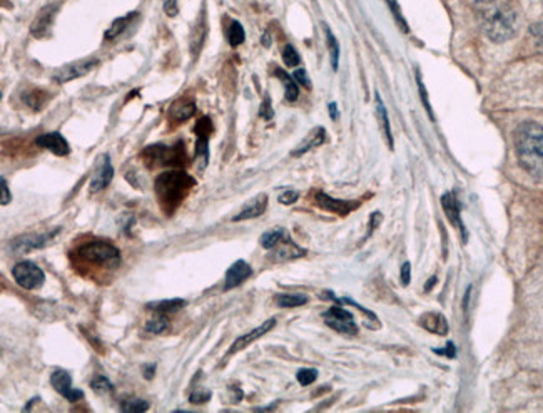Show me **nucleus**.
<instances>
[{
  "label": "nucleus",
  "instance_id": "obj_35",
  "mask_svg": "<svg viewBox=\"0 0 543 413\" xmlns=\"http://www.w3.org/2000/svg\"><path fill=\"white\" fill-rule=\"evenodd\" d=\"M282 61H285V64L288 67H296L301 62V57H299L298 51H296L291 44H288V46H285V49H282Z\"/></svg>",
  "mask_w": 543,
  "mask_h": 413
},
{
  "label": "nucleus",
  "instance_id": "obj_34",
  "mask_svg": "<svg viewBox=\"0 0 543 413\" xmlns=\"http://www.w3.org/2000/svg\"><path fill=\"white\" fill-rule=\"evenodd\" d=\"M326 32V39H327V47H330V54H331V64H333V69H338V62H339V44L333 32L330 30V27H325Z\"/></svg>",
  "mask_w": 543,
  "mask_h": 413
},
{
  "label": "nucleus",
  "instance_id": "obj_10",
  "mask_svg": "<svg viewBox=\"0 0 543 413\" xmlns=\"http://www.w3.org/2000/svg\"><path fill=\"white\" fill-rule=\"evenodd\" d=\"M99 64V59H85V61H79L75 62V64H70V66H65L62 67V69L59 70V73L54 74V80L59 84H65V82H70V80L74 79H79V78H84L85 74H89L91 70L94 69Z\"/></svg>",
  "mask_w": 543,
  "mask_h": 413
},
{
  "label": "nucleus",
  "instance_id": "obj_13",
  "mask_svg": "<svg viewBox=\"0 0 543 413\" xmlns=\"http://www.w3.org/2000/svg\"><path fill=\"white\" fill-rule=\"evenodd\" d=\"M35 144L42 149L51 151L56 156H67L70 152V146L67 139L61 132H46L35 139Z\"/></svg>",
  "mask_w": 543,
  "mask_h": 413
},
{
  "label": "nucleus",
  "instance_id": "obj_28",
  "mask_svg": "<svg viewBox=\"0 0 543 413\" xmlns=\"http://www.w3.org/2000/svg\"><path fill=\"white\" fill-rule=\"evenodd\" d=\"M276 303L280 308H296V307H303V304L308 303V296L306 295H277L276 296Z\"/></svg>",
  "mask_w": 543,
  "mask_h": 413
},
{
  "label": "nucleus",
  "instance_id": "obj_25",
  "mask_svg": "<svg viewBox=\"0 0 543 413\" xmlns=\"http://www.w3.org/2000/svg\"><path fill=\"white\" fill-rule=\"evenodd\" d=\"M134 17H137V12H131V13H127V16H124V17H118V19L112 22V25L109 27V29L106 30L104 37L107 40L118 37V35H120L125 29H127L129 24H131V20L134 19Z\"/></svg>",
  "mask_w": 543,
  "mask_h": 413
},
{
  "label": "nucleus",
  "instance_id": "obj_16",
  "mask_svg": "<svg viewBox=\"0 0 543 413\" xmlns=\"http://www.w3.org/2000/svg\"><path fill=\"white\" fill-rule=\"evenodd\" d=\"M275 325H276V318H271V320L264 321L261 326H258V328H254L253 331H249V333L239 336V338H237L235 343L231 345L230 355H235L237 352H241V350H244L246 347H248V345L254 343L256 340H259L263 335H266L268 331H271L273 328H275Z\"/></svg>",
  "mask_w": 543,
  "mask_h": 413
},
{
  "label": "nucleus",
  "instance_id": "obj_18",
  "mask_svg": "<svg viewBox=\"0 0 543 413\" xmlns=\"http://www.w3.org/2000/svg\"><path fill=\"white\" fill-rule=\"evenodd\" d=\"M266 208H268V195H259L256 196L254 199H251L249 203L241 209V213L232 218V221L237 223V221H246V219L258 218L261 216L264 211H266Z\"/></svg>",
  "mask_w": 543,
  "mask_h": 413
},
{
  "label": "nucleus",
  "instance_id": "obj_47",
  "mask_svg": "<svg viewBox=\"0 0 543 413\" xmlns=\"http://www.w3.org/2000/svg\"><path fill=\"white\" fill-rule=\"evenodd\" d=\"M156 375V363H149L144 366V376L147 380H152V376Z\"/></svg>",
  "mask_w": 543,
  "mask_h": 413
},
{
  "label": "nucleus",
  "instance_id": "obj_39",
  "mask_svg": "<svg viewBox=\"0 0 543 413\" xmlns=\"http://www.w3.org/2000/svg\"><path fill=\"white\" fill-rule=\"evenodd\" d=\"M259 116H261L263 119H273V116H275V112H273V107H271V99H269V96H266V99H264V102L261 104V111H259Z\"/></svg>",
  "mask_w": 543,
  "mask_h": 413
},
{
  "label": "nucleus",
  "instance_id": "obj_5",
  "mask_svg": "<svg viewBox=\"0 0 543 413\" xmlns=\"http://www.w3.org/2000/svg\"><path fill=\"white\" fill-rule=\"evenodd\" d=\"M142 158L146 159L149 168H152V166H181L184 161H186V156H184V142H179L177 146H147L146 149L142 151Z\"/></svg>",
  "mask_w": 543,
  "mask_h": 413
},
{
  "label": "nucleus",
  "instance_id": "obj_42",
  "mask_svg": "<svg viewBox=\"0 0 543 413\" xmlns=\"http://www.w3.org/2000/svg\"><path fill=\"white\" fill-rule=\"evenodd\" d=\"M387 2L389 4V8H392V11H393L394 17H397V20L399 22V24H401V29L405 30V32H406V30H408V27H406V22L403 20V17H401V11H399V8H398L397 2H394V0H387Z\"/></svg>",
  "mask_w": 543,
  "mask_h": 413
},
{
  "label": "nucleus",
  "instance_id": "obj_30",
  "mask_svg": "<svg viewBox=\"0 0 543 413\" xmlns=\"http://www.w3.org/2000/svg\"><path fill=\"white\" fill-rule=\"evenodd\" d=\"M285 230L282 228H275V230L271 231H266L264 235L261 236V246L264 249H273L276 248V245L280 243V241L285 238Z\"/></svg>",
  "mask_w": 543,
  "mask_h": 413
},
{
  "label": "nucleus",
  "instance_id": "obj_1",
  "mask_svg": "<svg viewBox=\"0 0 543 413\" xmlns=\"http://www.w3.org/2000/svg\"><path fill=\"white\" fill-rule=\"evenodd\" d=\"M515 147L522 168L535 178H543V125L527 121L515 131Z\"/></svg>",
  "mask_w": 543,
  "mask_h": 413
},
{
  "label": "nucleus",
  "instance_id": "obj_22",
  "mask_svg": "<svg viewBox=\"0 0 543 413\" xmlns=\"http://www.w3.org/2000/svg\"><path fill=\"white\" fill-rule=\"evenodd\" d=\"M304 254H306V251L298 248V246H296L291 240H285V246H280V249L276 251L275 256H273V259H275V261H286V259L301 258Z\"/></svg>",
  "mask_w": 543,
  "mask_h": 413
},
{
  "label": "nucleus",
  "instance_id": "obj_48",
  "mask_svg": "<svg viewBox=\"0 0 543 413\" xmlns=\"http://www.w3.org/2000/svg\"><path fill=\"white\" fill-rule=\"evenodd\" d=\"M327 111H330V118L333 119V121H336V119L339 118V114H338V106H336V102H331V104L327 106Z\"/></svg>",
  "mask_w": 543,
  "mask_h": 413
},
{
  "label": "nucleus",
  "instance_id": "obj_7",
  "mask_svg": "<svg viewBox=\"0 0 543 413\" xmlns=\"http://www.w3.org/2000/svg\"><path fill=\"white\" fill-rule=\"evenodd\" d=\"M323 320H325V323L330 326V328L338 331V333H343V335L358 333L356 321H354L351 313L347 312L344 308L331 307L330 309H326V312L323 313Z\"/></svg>",
  "mask_w": 543,
  "mask_h": 413
},
{
  "label": "nucleus",
  "instance_id": "obj_14",
  "mask_svg": "<svg viewBox=\"0 0 543 413\" xmlns=\"http://www.w3.org/2000/svg\"><path fill=\"white\" fill-rule=\"evenodd\" d=\"M253 275V268L251 264L246 261H236L235 264H231V268L226 271V278H224V290H232L236 286H239L244 283L248 278Z\"/></svg>",
  "mask_w": 543,
  "mask_h": 413
},
{
  "label": "nucleus",
  "instance_id": "obj_17",
  "mask_svg": "<svg viewBox=\"0 0 543 413\" xmlns=\"http://www.w3.org/2000/svg\"><path fill=\"white\" fill-rule=\"evenodd\" d=\"M112 178H114V168H112L109 154H104V158H102V163H101V168L96 171V174H94L91 184H89V190H91V192H99V191L106 190V187L111 184Z\"/></svg>",
  "mask_w": 543,
  "mask_h": 413
},
{
  "label": "nucleus",
  "instance_id": "obj_27",
  "mask_svg": "<svg viewBox=\"0 0 543 413\" xmlns=\"http://www.w3.org/2000/svg\"><path fill=\"white\" fill-rule=\"evenodd\" d=\"M276 75L281 79V82L285 84L286 99H288L289 102H294L299 96V89H298V85H296L294 78H291V75L286 74L282 69H276Z\"/></svg>",
  "mask_w": 543,
  "mask_h": 413
},
{
  "label": "nucleus",
  "instance_id": "obj_4",
  "mask_svg": "<svg viewBox=\"0 0 543 413\" xmlns=\"http://www.w3.org/2000/svg\"><path fill=\"white\" fill-rule=\"evenodd\" d=\"M75 256L80 261L94 266L116 269L120 266V251L107 241H91L75 249Z\"/></svg>",
  "mask_w": 543,
  "mask_h": 413
},
{
  "label": "nucleus",
  "instance_id": "obj_8",
  "mask_svg": "<svg viewBox=\"0 0 543 413\" xmlns=\"http://www.w3.org/2000/svg\"><path fill=\"white\" fill-rule=\"evenodd\" d=\"M194 132L197 134L196 141V159L199 161V169L204 171L209 164V132H211V119L203 118L197 121Z\"/></svg>",
  "mask_w": 543,
  "mask_h": 413
},
{
  "label": "nucleus",
  "instance_id": "obj_31",
  "mask_svg": "<svg viewBox=\"0 0 543 413\" xmlns=\"http://www.w3.org/2000/svg\"><path fill=\"white\" fill-rule=\"evenodd\" d=\"M244 39H246V32L244 29H242V25L239 22L232 20L230 29H227V40H230V46L231 47L241 46V44L244 42Z\"/></svg>",
  "mask_w": 543,
  "mask_h": 413
},
{
  "label": "nucleus",
  "instance_id": "obj_40",
  "mask_svg": "<svg viewBox=\"0 0 543 413\" xmlns=\"http://www.w3.org/2000/svg\"><path fill=\"white\" fill-rule=\"evenodd\" d=\"M298 197H299L298 191L288 190V191L281 192L280 195V203L281 204H293V203H296V201H298Z\"/></svg>",
  "mask_w": 543,
  "mask_h": 413
},
{
  "label": "nucleus",
  "instance_id": "obj_12",
  "mask_svg": "<svg viewBox=\"0 0 543 413\" xmlns=\"http://www.w3.org/2000/svg\"><path fill=\"white\" fill-rule=\"evenodd\" d=\"M57 11H59V6H57V4H51V6L44 7L42 11L37 13V17L32 20V24H30V34L37 39L46 37Z\"/></svg>",
  "mask_w": 543,
  "mask_h": 413
},
{
  "label": "nucleus",
  "instance_id": "obj_45",
  "mask_svg": "<svg viewBox=\"0 0 543 413\" xmlns=\"http://www.w3.org/2000/svg\"><path fill=\"white\" fill-rule=\"evenodd\" d=\"M410 271H411V266H410V263H405V264H403V268H401V281H403V285H408V283H410Z\"/></svg>",
  "mask_w": 543,
  "mask_h": 413
},
{
  "label": "nucleus",
  "instance_id": "obj_29",
  "mask_svg": "<svg viewBox=\"0 0 543 413\" xmlns=\"http://www.w3.org/2000/svg\"><path fill=\"white\" fill-rule=\"evenodd\" d=\"M144 328H146V331H149V333H152V335L164 333V331L169 328L168 315H164V313H159V315H156V318H152V320L146 323Z\"/></svg>",
  "mask_w": 543,
  "mask_h": 413
},
{
  "label": "nucleus",
  "instance_id": "obj_15",
  "mask_svg": "<svg viewBox=\"0 0 543 413\" xmlns=\"http://www.w3.org/2000/svg\"><path fill=\"white\" fill-rule=\"evenodd\" d=\"M316 204L321 209L330 211V213L339 214V216H347L351 213L353 209L358 208V203H351V201H341L335 199V197L325 195V192H318L316 195Z\"/></svg>",
  "mask_w": 543,
  "mask_h": 413
},
{
  "label": "nucleus",
  "instance_id": "obj_11",
  "mask_svg": "<svg viewBox=\"0 0 543 413\" xmlns=\"http://www.w3.org/2000/svg\"><path fill=\"white\" fill-rule=\"evenodd\" d=\"M57 233H59V230L46 233V235H25L22 238H17V240H13L11 248L13 253H29V251L40 249L51 243Z\"/></svg>",
  "mask_w": 543,
  "mask_h": 413
},
{
  "label": "nucleus",
  "instance_id": "obj_20",
  "mask_svg": "<svg viewBox=\"0 0 543 413\" xmlns=\"http://www.w3.org/2000/svg\"><path fill=\"white\" fill-rule=\"evenodd\" d=\"M421 325L435 335L448 333V321L442 313H426V315L421 316Z\"/></svg>",
  "mask_w": 543,
  "mask_h": 413
},
{
  "label": "nucleus",
  "instance_id": "obj_24",
  "mask_svg": "<svg viewBox=\"0 0 543 413\" xmlns=\"http://www.w3.org/2000/svg\"><path fill=\"white\" fill-rule=\"evenodd\" d=\"M187 304L186 300L181 298H173V300H163V302L157 303H149L147 307L149 309H154L157 313H164V315H169V313H176L179 309L184 308Z\"/></svg>",
  "mask_w": 543,
  "mask_h": 413
},
{
  "label": "nucleus",
  "instance_id": "obj_43",
  "mask_svg": "<svg viewBox=\"0 0 543 413\" xmlns=\"http://www.w3.org/2000/svg\"><path fill=\"white\" fill-rule=\"evenodd\" d=\"M293 78H294V80H298L299 84L304 85V87H308V89L311 87V82H309V78H308L306 70H304V69H298V70H296V73L293 74Z\"/></svg>",
  "mask_w": 543,
  "mask_h": 413
},
{
  "label": "nucleus",
  "instance_id": "obj_6",
  "mask_svg": "<svg viewBox=\"0 0 543 413\" xmlns=\"http://www.w3.org/2000/svg\"><path fill=\"white\" fill-rule=\"evenodd\" d=\"M12 276L19 286L24 290H39L46 281V275L37 264L32 261H20L12 268Z\"/></svg>",
  "mask_w": 543,
  "mask_h": 413
},
{
  "label": "nucleus",
  "instance_id": "obj_26",
  "mask_svg": "<svg viewBox=\"0 0 543 413\" xmlns=\"http://www.w3.org/2000/svg\"><path fill=\"white\" fill-rule=\"evenodd\" d=\"M24 102L25 106H29L30 109L39 111L46 106V102L49 101V94L46 91H40V89H32V91L25 92L24 96Z\"/></svg>",
  "mask_w": 543,
  "mask_h": 413
},
{
  "label": "nucleus",
  "instance_id": "obj_9",
  "mask_svg": "<svg viewBox=\"0 0 543 413\" xmlns=\"http://www.w3.org/2000/svg\"><path fill=\"white\" fill-rule=\"evenodd\" d=\"M51 385L57 393L67 398L69 402H79L84 398V392L73 387V378L64 370H57L51 375Z\"/></svg>",
  "mask_w": 543,
  "mask_h": 413
},
{
  "label": "nucleus",
  "instance_id": "obj_23",
  "mask_svg": "<svg viewBox=\"0 0 543 413\" xmlns=\"http://www.w3.org/2000/svg\"><path fill=\"white\" fill-rule=\"evenodd\" d=\"M196 114V104L194 102H186V101H179L176 104H173L170 107V118L177 123H184V121L191 119L192 116Z\"/></svg>",
  "mask_w": 543,
  "mask_h": 413
},
{
  "label": "nucleus",
  "instance_id": "obj_3",
  "mask_svg": "<svg viewBox=\"0 0 543 413\" xmlns=\"http://www.w3.org/2000/svg\"><path fill=\"white\" fill-rule=\"evenodd\" d=\"M483 29L495 42H504L517 30V16L501 4H490L483 11Z\"/></svg>",
  "mask_w": 543,
  "mask_h": 413
},
{
  "label": "nucleus",
  "instance_id": "obj_32",
  "mask_svg": "<svg viewBox=\"0 0 543 413\" xmlns=\"http://www.w3.org/2000/svg\"><path fill=\"white\" fill-rule=\"evenodd\" d=\"M376 111H378V116L381 119V124H383V129H385V136H387L388 139V144L389 147H393V137H392V128H389V121H388V114H387V109H385L383 102H381V97L376 94Z\"/></svg>",
  "mask_w": 543,
  "mask_h": 413
},
{
  "label": "nucleus",
  "instance_id": "obj_46",
  "mask_svg": "<svg viewBox=\"0 0 543 413\" xmlns=\"http://www.w3.org/2000/svg\"><path fill=\"white\" fill-rule=\"evenodd\" d=\"M418 85H420V92H421V97H423V102H425L426 109H428V112H430V118H433V114H432V109H430V104H428V101H426V91H425V87H423V82H421L420 75H418Z\"/></svg>",
  "mask_w": 543,
  "mask_h": 413
},
{
  "label": "nucleus",
  "instance_id": "obj_21",
  "mask_svg": "<svg viewBox=\"0 0 543 413\" xmlns=\"http://www.w3.org/2000/svg\"><path fill=\"white\" fill-rule=\"evenodd\" d=\"M325 137H326L325 128L313 129V131L306 136V139H304L301 144L298 146V149L293 151V156H294V158H298V156L304 154V152H308L309 149H313V147L323 144V142H325Z\"/></svg>",
  "mask_w": 543,
  "mask_h": 413
},
{
  "label": "nucleus",
  "instance_id": "obj_37",
  "mask_svg": "<svg viewBox=\"0 0 543 413\" xmlns=\"http://www.w3.org/2000/svg\"><path fill=\"white\" fill-rule=\"evenodd\" d=\"M298 381L303 385V387H308V385H311L316 381L318 378V371L314 370V368H303V370L298 371Z\"/></svg>",
  "mask_w": 543,
  "mask_h": 413
},
{
  "label": "nucleus",
  "instance_id": "obj_2",
  "mask_svg": "<svg viewBox=\"0 0 543 413\" xmlns=\"http://www.w3.org/2000/svg\"><path fill=\"white\" fill-rule=\"evenodd\" d=\"M196 186V179L187 173L179 169H169L166 173L157 174L154 181V192L159 201L161 209L166 214H173L179 206L184 203L192 187Z\"/></svg>",
  "mask_w": 543,
  "mask_h": 413
},
{
  "label": "nucleus",
  "instance_id": "obj_19",
  "mask_svg": "<svg viewBox=\"0 0 543 413\" xmlns=\"http://www.w3.org/2000/svg\"><path fill=\"white\" fill-rule=\"evenodd\" d=\"M442 206H443V209H445V213H447L448 219H450V223L453 224V226L458 228L461 236H463V240H466V231H465L463 221H461L460 204H458V201H456V197L450 195V192H447V195H443V197H442Z\"/></svg>",
  "mask_w": 543,
  "mask_h": 413
},
{
  "label": "nucleus",
  "instance_id": "obj_41",
  "mask_svg": "<svg viewBox=\"0 0 543 413\" xmlns=\"http://www.w3.org/2000/svg\"><path fill=\"white\" fill-rule=\"evenodd\" d=\"M164 12L168 13L169 17H176L179 13V7H177V0H164L163 4Z\"/></svg>",
  "mask_w": 543,
  "mask_h": 413
},
{
  "label": "nucleus",
  "instance_id": "obj_33",
  "mask_svg": "<svg viewBox=\"0 0 543 413\" xmlns=\"http://www.w3.org/2000/svg\"><path fill=\"white\" fill-rule=\"evenodd\" d=\"M149 402L141 400V398H129V400L120 403V410L125 413H142L149 410Z\"/></svg>",
  "mask_w": 543,
  "mask_h": 413
},
{
  "label": "nucleus",
  "instance_id": "obj_49",
  "mask_svg": "<svg viewBox=\"0 0 543 413\" xmlns=\"http://www.w3.org/2000/svg\"><path fill=\"white\" fill-rule=\"evenodd\" d=\"M435 283H437V278H432V280H430V285L426 286V290H432V286L435 285Z\"/></svg>",
  "mask_w": 543,
  "mask_h": 413
},
{
  "label": "nucleus",
  "instance_id": "obj_38",
  "mask_svg": "<svg viewBox=\"0 0 543 413\" xmlns=\"http://www.w3.org/2000/svg\"><path fill=\"white\" fill-rule=\"evenodd\" d=\"M91 388L96 393H107L112 390V383L106 376H96V378L91 381Z\"/></svg>",
  "mask_w": 543,
  "mask_h": 413
},
{
  "label": "nucleus",
  "instance_id": "obj_44",
  "mask_svg": "<svg viewBox=\"0 0 543 413\" xmlns=\"http://www.w3.org/2000/svg\"><path fill=\"white\" fill-rule=\"evenodd\" d=\"M0 181H2V201H0V204H2V206H7L8 203H11L12 196H11V191H8V186H7L6 178H2V179H0Z\"/></svg>",
  "mask_w": 543,
  "mask_h": 413
},
{
  "label": "nucleus",
  "instance_id": "obj_36",
  "mask_svg": "<svg viewBox=\"0 0 543 413\" xmlns=\"http://www.w3.org/2000/svg\"><path fill=\"white\" fill-rule=\"evenodd\" d=\"M211 397H213V392H211V390L197 388L189 395V402L194 403V405H203V403L211 400Z\"/></svg>",
  "mask_w": 543,
  "mask_h": 413
}]
</instances>
